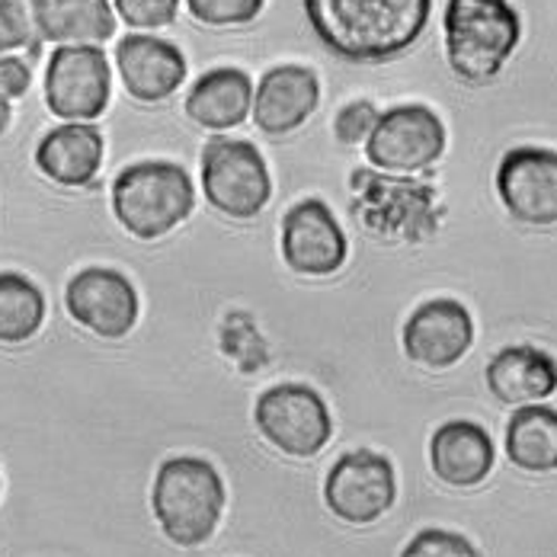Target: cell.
I'll return each instance as SVG.
<instances>
[{"label": "cell", "instance_id": "1", "mask_svg": "<svg viewBox=\"0 0 557 557\" xmlns=\"http://www.w3.org/2000/svg\"><path fill=\"white\" fill-rule=\"evenodd\" d=\"M301 3L324 49L352 64H382L410 52L433 13V0H301Z\"/></svg>", "mask_w": 557, "mask_h": 557}, {"label": "cell", "instance_id": "2", "mask_svg": "<svg viewBox=\"0 0 557 557\" xmlns=\"http://www.w3.org/2000/svg\"><path fill=\"white\" fill-rule=\"evenodd\" d=\"M522 39V20L509 0H448L446 58L451 74L468 87L500 77Z\"/></svg>", "mask_w": 557, "mask_h": 557}, {"label": "cell", "instance_id": "3", "mask_svg": "<svg viewBox=\"0 0 557 557\" xmlns=\"http://www.w3.org/2000/svg\"><path fill=\"white\" fill-rule=\"evenodd\" d=\"M151 509L173 545H206L215 535L224 512V481L219 468L193 455L168 458L154 478Z\"/></svg>", "mask_w": 557, "mask_h": 557}, {"label": "cell", "instance_id": "4", "mask_svg": "<svg viewBox=\"0 0 557 557\" xmlns=\"http://www.w3.org/2000/svg\"><path fill=\"white\" fill-rule=\"evenodd\" d=\"M196 206L193 176L170 161H141L112 183V215L138 240H158L186 222Z\"/></svg>", "mask_w": 557, "mask_h": 557}, {"label": "cell", "instance_id": "5", "mask_svg": "<svg viewBox=\"0 0 557 557\" xmlns=\"http://www.w3.org/2000/svg\"><path fill=\"white\" fill-rule=\"evenodd\" d=\"M202 193L227 219H257L273 199V176L250 141L215 138L202 151Z\"/></svg>", "mask_w": 557, "mask_h": 557}, {"label": "cell", "instance_id": "6", "mask_svg": "<svg viewBox=\"0 0 557 557\" xmlns=\"http://www.w3.org/2000/svg\"><path fill=\"white\" fill-rule=\"evenodd\" d=\"M253 420L263 440L288 458H311L334 436V420L324 397L308 385H276L263 391Z\"/></svg>", "mask_w": 557, "mask_h": 557}, {"label": "cell", "instance_id": "7", "mask_svg": "<svg viewBox=\"0 0 557 557\" xmlns=\"http://www.w3.org/2000/svg\"><path fill=\"white\" fill-rule=\"evenodd\" d=\"M112 97L110 61L100 46H58L46 67V107L61 122H97Z\"/></svg>", "mask_w": 557, "mask_h": 557}, {"label": "cell", "instance_id": "8", "mask_svg": "<svg viewBox=\"0 0 557 557\" xmlns=\"http://www.w3.org/2000/svg\"><path fill=\"white\" fill-rule=\"evenodd\" d=\"M446 151V125L430 107L407 103L382 112L369 141V164L385 173H420L430 170Z\"/></svg>", "mask_w": 557, "mask_h": 557}, {"label": "cell", "instance_id": "9", "mask_svg": "<svg viewBox=\"0 0 557 557\" xmlns=\"http://www.w3.org/2000/svg\"><path fill=\"white\" fill-rule=\"evenodd\" d=\"M324 500L339 522L346 525H372L388 512L397 500L394 465L385 455L359 448L336 458L327 481Z\"/></svg>", "mask_w": 557, "mask_h": 557}, {"label": "cell", "instance_id": "10", "mask_svg": "<svg viewBox=\"0 0 557 557\" xmlns=\"http://www.w3.org/2000/svg\"><path fill=\"white\" fill-rule=\"evenodd\" d=\"M64 308L71 321L100 339H122L138 324V292L132 278L110 267H87L67 282Z\"/></svg>", "mask_w": 557, "mask_h": 557}, {"label": "cell", "instance_id": "11", "mask_svg": "<svg viewBox=\"0 0 557 557\" xmlns=\"http://www.w3.org/2000/svg\"><path fill=\"white\" fill-rule=\"evenodd\" d=\"M497 196L503 209L522 224H557V151L512 148L497 168Z\"/></svg>", "mask_w": 557, "mask_h": 557}, {"label": "cell", "instance_id": "12", "mask_svg": "<svg viewBox=\"0 0 557 557\" xmlns=\"http://www.w3.org/2000/svg\"><path fill=\"white\" fill-rule=\"evenodd\" d=\"M349 257L346 234L321 199L292 206L282 219V260L298 276H334Z\"/></svg>", "mask_w": 557, "mask_h": 557}, {"label": "cell", "instance_id": "13", "mask_svg": "<svg viewBox=\"0 0 557 557\" xmlns=\"http://www.w3.org/2000/svg\"><path fill=\"white\" fill-rule=\"evenodd\" d=\"M404 352L423 369H451L474 346V318L455 298L423 301L404 324Z\"/></svg>", "mask_w": 557, "mask_h": 557}, {"label": "cell", "instance_id": "14", "mask_svg": "<svg viewBox=\"0 0 557 557\" xmlns=\"http://www.w3.org/2000/svg\"><path fill=\"white\" fill-rule=\"evenodd\" d=\"M321 103V81L305 64H278L263 74L253 94V122L267 135H292Z\"/></svg>", "mask_w": 557, "mask_h": 557}, {"label": "cell", "instance_id": "15", "mask_svg": "<svg viewBox=\"0 0 557 557\" xmlns=\"http://www.w3.org/2000/svg\"><path fill=\"white\" fill-rule=\"evenodd\" d=\"M115 67L128 97L141 103H161L186 81L183 52L158 36H125L115 46Z\"/></svg>", "mask_w": 557, "mask_h": 557}, {"label": "cell", "instance_id": "16", "mask_svg": "<svg viewBox=\"0 0 557 557\" xmlns=\"http://www.w3.org/2000/svg\"><path fill=\"white\" fill-rule=\"evenodd\" d=\"M494 461H497V448L481 423L448 420L430 440L433 474L455 491H471L484 484L487 474L494 471Z\"/></svg>", "mask_w": 557, "mask_h": 557}, {"label": "cell", "instance_id": "17", "mask_svg": "<svg viewBox=\"0 0 557 557\" xmlns=\"http://www.w3.org/2000/svg\"><path fill=\"white\" fill-rule=\"evenodd\" d=\"M36 168L55 186L81 189L103 168V135L94 122H64L42 135Z\"/></svg>", "mask_w": 557, "mask_h": 557}, {"label": "cell", "instance_id": "18", "mask_svg": "<svg viewBox=\"0 0 557 557\" xmlns=\"http://www.w3.org/2000/svg\"><path fill=\"white\" fill-rule=\"evenodd\" d=\"M487 388L509 404H542L557 391V359L539 346H506L487 362Z\"/></svg>", "mask_w": 557, "mask_h": 557}, {"label": "cell", "instance_id": "19", "mask_svg": "<svg viewBox=\"0 0 557 557\" xmlns=\"http://www.w3.org/2000/svg\"><path fill=\"white\" fill-rule=\"evenodd\" d=\"M253 110V84L240 67L206 71L186 94V115L209 132L237 128Z\"/></svg>", "mask_w": 557, "mask_h": 557}, {"label": "cell", "instance_id": "20", "mask_svg": "<svg viewBox=\"0 0 557 557\" xmlns=\"http://www.w3.org/2000/svg\"><path fill=\"white\" fill-rule=\"evenodd\" d=\"M36 29L52 46H103L115 36V10L110 0H49Z\"/></svg>", "mask_w": 557, "mask_h": 557}, {"label": "cell", "instance_id": "21", "mask_svg": "<svg viewBox=\"0 0 557 557\" xmlns=\"http://www.w3.org/2000/svg\"><path fill=\"white\" fill-rule=\"evenodd\" d=\"M506 458L529 474L557 471V410L542 404L516 407L506 423Z\"/></svg>", "mask_w": 557, "mask_h": 557}, {"label": "cell", "instance_id": "22", "mask_svg": "<svg viewBox=\"0 0 557 557\" xmlns=\"http://www.w3.org/2000/svg\"><path fill=\"white\" fill-rule=\"evenodd\" d=\"M46 295L23 273H0V343L16 346L42 331Z\"/></svg>", "mask_w": 557, "mask_h": 557}, {"label": "cell", "instance_id": "23", "mask_svg": "<svg viewBox=\"0 0 557 557\" xmlns=\"http://www.w3.org/2000/svg\"><path fill=\"white\" fill-rule=\"evenodd\" d=\"M39 29L33 7L26 0H0V58L13 55L20 49L39 52Z\"/></svg>", "mask_w": 557, "mask_h": 557}, {"label": "cell", "instance_id": "24", "mask_svg": "<svg viewBox=\"0 0 557 557\" xmlns=\"http://www.w3.org/2000/svg\"><path fill=\"white\" fill-rule=\"evenodd\" d=\"M267 0H186L189 13L206 26H240L260 16Z\"/></svg>", "mask_w": 557, "mask_h": 557}, {"label": "cell", "instance_id": "25", "mask_svg": "<svg viewBox=\"0 0 557 557\" xmlns=\"http://www.w3.org/2000/svg\"><path fill=\"white\" fill-rule=\"evenodd\" d=\"M400 557H478V548L448 529H423L417 532L407 548L400 552Z\"/></svg>", "mask_w": 557, "mask_h": 557}, {"label": "cell", "instance_id": "26", "mask_svg": "<svg viewBox=\"0 0 557 557\" xmlns=\"http://www.w3.org/2000/svg\"><path fill=\"white\" fill-rule=\"evenodd\" d=\"M180 0H112L115 16L132 29H161L176 20Z\"/></svg>", "mask_w": 557, "mask_h": 557}, {"label": "cell", "instance_id": "27", "mask_svg": "<svg viewBox=\"0 0 557 557\" xmlns=\"http://www.w3.org/2000/svg\"><path fill=\"white\" fill-rule=\"evenodd\" d=\"M379 115H382V112L375 110L369 100H356V103L343 107V110L336 112V119H334L336 138H339L343 145L369 141V135H372V128H375Z\"/></svg>", "mask_w": 557, "mask_h": 557}, {"label": "cell", "instance_id": "28", "mask_svg": "<svg viewBox=\"0 0 557 557\" xmlns=\"http://www.w3.org/2000/svg\"><path fill=\"white\" fill-rule=\"evenodd\" d=\"M29 84H33V71H29V64H26L23 58H0V94H3L10 103L20 100V97H26Z\"/></svg>", "mask_w": 557, "mask_h": 557}, {"label": "cell", "instance_id": "29", "mask_svg": "<svg viewBox=\"0 0 557 557\" xmlns=\"http://www.w3.org/2000/svg\"><path fill=\"white\" fill-rule=\"evenodd\" d=\"M10 122H13V103L0 94V135L10 128Z\"/></svg>", "mask_w": 557, "mask_h": 557}, {"label": "cell", "instance_id": "30", "mask_svg": "<svg viewBox=\"0 0 557 557\" xmlns=\"http://www.w3.org/2000/svg\"><path fill=\"white\" fill-rule=\"evenodd\" d=\"M26 3L33 7V16H39V10H42V7H46L49 0H26Z\"/></svg>", "mask_w": 557, "mask_h": 557}]
</instances>
